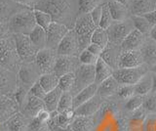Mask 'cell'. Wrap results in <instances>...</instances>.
Listing matches in <instances>:
<instances>
[{
    "label": "cell",
    "mask_w": 156,
    "mask_h": 131,
    "mask_svg": "<svg viewBox=\"0 0 156 131\" xmlns=\"http://www.w3.org/2000/svg\"><path fill=\"white\" fill-rule=\"evenodd\" d=\"M155 93H156V92H155Z\"/></svg>",
    "instance_id": "e7e4bbea"
},
{
    "label": "cell",
    "mask_w": 156,
    "mask_h": 131,
    "mask_svg": "<svg viewBox=\"0 0 156 131\" xmlns=\"http://www.w3.org/2000/svg\"><path fill=\"white\" fill-rule=\"evenodd\" d=\"M80 66L79 58L75 56H58L53 72L57 76L61 77L67 74H75Z\"/></svg>",
    "instance_id": "4fadbf2b"
},
{
    "label": "cell",
    "mask_w": 156,
    "mask_h": 131,
    "mask_svg": "<svg viewBox=\"0 0 156 131\" xmlns=\"http://www.w3.org/2000/svg\"><path fill=\"white\" fill-rule=\"evenodd\" d=\"M34 9L50 14L54 22L63 24L69 12V4L66 0H41Z\"/></svg>",
    "instance_id": "5b68a950"
},
{
    "label": "cell",
    "mask_w": 156,
    "mask_h": 131,
    "mask_svg": "<svg viewBox=\"0 0 156 131\" xmlns=\"http://www.w3.org/2000/svg\"><path fill=\"white\" fill-rule=\"evenodd\" d=\"M17 76L18 84L26 86L28 89H30V87L39 80L41 74L37 69L35 63H28V64L23 63L17 71Z\"/></svg>",
    "instance_id": "30bf717a"
},
{
    "label": "cell",
    "mask_w": 156,
    "mask_h": 131,
    "mask_svg": "<svg viewBox=\"0 0 156 131\" xmlns=\"http://www.w3.org/2000/svg\"><path fill=\"white\" fill-rule=\"evenodd\" d=\"M78 13L80 15L90 14L98 6V0H78Z\"/></svg>",
    "instance_id": "b9f144b4"
},
{
    "label": "cell",
    "mask_w": 156,
    "mask_h": 131,
    "mask_svg": "<svg viewBox=\"0 0 156 131\" xmlns=\"http://www.w3.org/2000/svg\"><path fill=\"white\" fill-rule=\"evenodd\" d=\"M144 64V57L140 50L122 51L118 60V69L136 67Z\"/></svg>",
    "instance_id": "ac0fdd59"
},
{
    "label": "cell",
    "mask_w": 156,
    "mask_h": 131,
    "mask_svg": "<svg viewBox=\"0 0 156 131\" xmlns=\"http://www.w3.org/2000/svg\"><path fill=\"white\" fill-rule=\"evenodd\" d=\"M123 111L115 101H105L94 115V128L92 131H127L128 118L124 116Z\"/></svg>",
    "instance_id": "6da1fadb"
},
{
    "label": "cell",
    "mask_w": 156,
    "mask_h": 131,
    "mask_svg": "<svg viewBox=\"0 0 156 131\" xmlns=\"http://www.w3.org/2000/svg\"><path fill=\"white\" fill-rule=\"evenodd\" d=\"M98 1H99V0H98Z\"/></svg>",
    "instance_id": "be15d7a7"
},
{
    "label": "cell",
    "mask_w": 156,
    "mask_h": 131,
    "mask_svg": "<svg viewBox=\"0 0 156 131\" xmlns=\"http://www.w3.org/2000/svg\"><path fill=\"white\" fill-rule=\"evenodd\" d=\"M96 84H101L102 81H105L108 77L112 76L113 75L114 69L110 65H108L107 63L102 59V58H99L97 64H96Z\"/></svg>",
    "instance_id": "603a6c76"
},
{
    "label": "cell",
    "mask_w": 156,
    "mask_h": 131,
    "mask_svg": "<svg viewBox=\"0 0 156 131\" xmlns=\"http://www.w3.org/2000/svg\"><path fill=\"white\" fill-rule=\"evenodd\" d=\"M49 131H50V130H49Z\"/></svg>",
    "instance_id": "03108f58"
},
{
    "label": "cell",
    "mask_w": 156,
    "mask_h": 131,
    "mask_svg": "<svg viewBox=\"0 0 156 131\" xmlns=\"http://www.w3.org/2000/svg\"><path fill=\"white\" fill-rule=\"evenodd\" d=\"M87 50H89L91 53H93V54H95L97 56H99L101 57V54H102V52H104V48L101 47L100 45H98V44H95V43H91V44L88 46L87 48Z\"/></svg>",
    "instance_id": "816d5d0a"
},
{
    "label": "cell",
    "mask_w": 156,
    "mask_h": 131,
    "mask_svg": "<svg viewBox=\"0 0 156 131\" xmlns=\"http://www.w3.org/2000/svg\"><path fill=\"white\" fill-rule=\"evenodd\" d=\"M105 100L101 98V96L96 95L92 99L87 101L86 103L82 104L80 107L74 110L75 115H81V116H93L95 115L99 110L101 108L102 104Z\"/></svg>",
    "instance_id": "d6986e66"
},
{
    "label": "cell",
    "mask_w": 156,
    "mask_h": 131,
    "mask_svg": "<svg viewBox=\"0 0 156 131\" xmlns=\"http://www.w3.org/2000/svg\"><path fill=\"white\" fill-rule=\"evenodd\" d=\"M147 72H149L148 66L146 64H144L136 67L114 70L112 76L117 80V82L120 85H135Z\"/></svg>",
    "instance_id": "8992f818"
},
{
    "label": "cell",
    "mask_w": 156,
    "mask_h": 131,
    "mask_svg": "<svg viewBox=\"0 0 156 131\" xmlns=\"http://www.w3.org/2000/svg\"><path fill=\"white\" fill-rule=\"evenodd\" d=\"M119 87H120V84L117 82V80L113 76H110L105 81H102L101 84H99L97 94L101 96V98H104L105 100L108 99V98H111V97L116 96Z\"/></svg>",
    "instance_id": "44dd1931"
},
{
    "label": "cell",
    "mask_w": 156,
    "mask_h": 131,
    "mask_svg": "<svg viewBox=\"0 0 156 131\" xmlns=\"http://www.w3.org/2000/svg\"><path fill=\"white\" fill-rule=\"evenodd\" d=\"M99 56L91 53L89 50H84L80 53L79 55V61L83 65H93L96 66L98 60H99Z\"/></svg>",
    "instance_id": "f6af8a7d"
},
{
    "label": "cell",
    "mask_w": 156,
    "mask_h": 131,
    "mask_svg": "<svg viewBox=\"0 0 156 131\" xmlns=\"http://www.w3.org/2000/svg\"><path fill=\"white\" fill-rule=\"evenodd\" d=\"M144 57V64L149 66H154L156 64V42L151 39V41H145L144 46L140 49Z\"/></svg>",
    "instance_id": "4316f807"
},
{
    "label": "cell",
    "mask_w": 156,
    "mask_h": 131,
    "mask_svg": "<svg viewBox=\"0 0 156 131\" xmlns=\"http://www.w3.org/2000/svg\"><path fill=\"white\" fill-rule=\"evenodd\" d=\"M135 30L133 21H123L116 22L107 28V35H108L109 43L115 45H120L124 39L129 35V33Z\"/></svg>",
    "instance_id": "9c48e42d"
},
{
    "label": "cell",
    "mask_w": 156,
    "mask_h": 131,
    "mask_svg": "<svg viewBox=\"0 0 156 131\" xmlns=\"http://www.w3.org/2000/svg\"><path fill=\"white\" fill-rule=\"evenodd\" d=\"M153 87V79L151 71L147 72L144 76L140 78V80L136 84H135L136 95L145 96L152 92Z\"/></svg>",
    "instance_id": "f1b7e54d"
},
{
    "label": "cell",
    "mask_w": 156,
    "mask_h": 131,
    "mask_svg": "<svg viewBox=\"0 0 156 131\" xmlns=\"http://www.w3.org/2000/svg\"><path fill=\"white\" fill-rule=\"evenodd\" d=\"M29 93H30L31 95L37 97V98L43 100L44 98H45V96L47 94V92L44 90V88L41 86V84L39 83V80L36 82V83H34L31 87L30 89H29Z\"/></svg>",
    "instance_id": "7dc6e473"
},
{
    "label": "cell",
    "mask_w": 156,
    "mask_h": 131,
    "mask_svg": "<svg viewBox=\"0 0 156 131\" xmlns=\"http://www.w3.org/2000/svg\"><path fill=\"white\" fill-rule=\"evenodd\" d=\"M58 81H60V77L57 76L54 72L42 75L39 78V83L41 84V86L47 93L58 87Z\"/></svg>",
    "instance_id": "1f68e13d"
},
{
    "label": "cell",
    "mask_w": 156,
    "mask_h": 131,
    "mask_svg": "<svg viewBox=\"0 0 156 131\" xmlns=\"http://www.w3.org/2000/svg\"><path fill=\"white\" fill-rule=\"evenodd\" d=\"M154 10L149 0H132L131 12L133 16H144Z\"/></svg>",
    "instance_id": "f546056e"
},
{
    "label": "cell",
    "mask_w": 156,
    "mask_h": 131,
    "mask_svg": "<svg viewBox=\"0 0 156 131\" xmlns=\"http://www.w3.org/2000/svg\"><path fill=\"white\" fill-rule=\"evenodd\" d=\"M144 17L150 23V25L152 27L156 26V10H153L152 12L145 14V15H144Z\"/></svg>",
    "instance_id": "f5cc1de1"
},
{
    "label": "cell",
    "mask_w": 156,
    "mask_h": 131,
    "mask_svg": "<svg viewBox=\"0 0 156 131\" xmlns=\"http://www.w3.org/2000/svg\"><path fill=\"white\" fill-rule=\"evenodd\" d=\"M154 10H156V3H155V5H154Z\"/></svg>",
    "instance_id": "6125c7cd"
},
{
    "label": "cell",
    "mask_w": 156,
    "mask_h": 131,
    "mask_svg": "<svg viewBox=\"0 0 156 131\" xmlns=\"http://www.w3.org/2000/svg\"><path fill=\"white\" fill-rule=\"evenodd\" d=\"M150 71L151 72H156V64L154 66L151 67V69H150Z\"/></svg>",
    "instance_id": "680465c9"
},
{
    "label": "cell",
    "mask_w": 156,
    "mask_h": 131,
    "mask_svg": "<svg viewBox=\"0 0 156 131\" xmlns=\"http://www.w3.org/2000/svg\"><path fill=\"white\" fill-rule=\"evenodd\" d=\"M112 24H113V20H112L110 11L107 6V3L102 4V13H101V22L99 27L104 28V30H107Z\"/></svg>",
    "instance_id": "ee69618b"
},
{
    "label": "cell",
    "mask_w": 156,
    "mask_h": 131,
    "mask_svg": "<svg viewBox=\"0 0 156 131\" xmlns=\"http://www.w3.org/2000/svg\"><path fill=\"white\" fill-rule=\"evenodd\" d=\"M13 38L18 56L22 63H34L39 50L33 45L29 36L24 35H14Z\"/></svg>",
    "instance_id": "ba28073f"
},
{
    "label": "cell",
    "mask_w": 156,
    "mask_h": 131,
    "mask_svg": "<svg viewBox=\"0 0 156 131\" xmlns=\"http://www.w3.org/2000/svg\"><path fill=\"white\" fill-rule=\"evenodd\" d=\"M28 93H29V89L27 87L23 86L21 84H18L17 89L15 90V92L12 94L15 100H16V102L18 103V105L20 106V109H21V107L23 105L24 102H26Z\"/></svg>",
    "instance_id": "7bdbcfd3"
},
{
    "label": "cell",
    "mask_w": 156,
    "mask_h": 131,
    "mask_svg": "<svg viewBox=\"0 0 156 131\" xmlns=\"http://www.w3.org/2000/svg\"><path fill=\"white\" fill-rule=\"evenodd\" d=\"M75 80V74H67L60 77L58 88L62 92H70Z\"/></svg>",
    "instance_id": "74e56055"
},
{
    "label": "cell",
    "mask_w": 156,
    "mask_h": 131,
    "mask_svg": "<svg viewBox=\"0 0 156 131\" xmlns=\"http://www.w3.org/2000/svg\"><path fill=\"white\" fill-rule=\"evenodd\" d=\"M141 108L147 113V115L156 114V93L151 92L144 96V104Z\"/></svg>",
    "instance_id": "f35d334b"
},
{
    "label": "cell",
    "mask_w": 156,
    "mask_h": 131,
    "mask_svg": "<svg viewBox=\"0 0 156 131\" xmlns=\"http://www.w3.org/2000/svg\"><path fill=\"white\" fill-rule=\"evenodd\" d=\"M49 122L44 121L38 116L30 119L28 123L27 131H49Z\"/></svg>",
    "instance_id": "60d3db41"
},
{
    "label": "cell",
    "mask_w": 156,
    "mask_h": 131,
    "mask_svg": "<svg viewBox=\"0 0 156 131\" xmlns=\"http://www.w3.org/2000/svg\"><path fill=\"white\" fill-rule=\"evenodd\" d=\"M0 131H6V130H5L4 123H0Z\"/></svg>",
    "instance_id": "91938a15"
},
{
    "label": "cell",
    "mask_w": 156,
    "mask_h": 131,
    "mask_svg": "<svg viewBox=\"0 0 156 131\" xmlns=\"http://www.w3.org/2000/svg\"><path fill=\"white\" fill-rule=\"evenodd\" d=\"M73 110V96L70 92H63L61 100L58 102V113H65V111Z\"/></svg>",
    "instance_id": "d590c367"
},
{
    "label": "cell",
    "mask_w": 156,
    "mask_h": 131,
    "mask_svg": "<svg viewBox=\"0 0 156 131\" xmlns=\"http://www.w3.org/2000/svg\"><path fill=\"white\" fill-rule=\"evenodd\" d=\"M20 110L13 95H0V123H5L13 115L20 113Z\"/></svg>",
    "instance_id": "2e32d148"
},
{
    "label": "cell",
    "mask_w": 156,
    "mask_h": 131,
    "mask_svg": "<svg viewBox=\"0 0 156 131\" xmlns=\"http://www.w3.org/2000/svg\"><path fill=\"white\" fill-rule=\"evenodd\" d=\"M21 60L15 46L14 38H5L0 40V66L13 71H19L21 67Z\"/></svg>",
    "instance_id": "277c9868"
},
{
    "label": "cell",
    "mask_w": 156,
    "mask_h": 131,
    "mask_svg": "<svg viewBox=\"0 0 156 131\" xmlns=\"http://www.w3.org/2000/svg\"><path fill=\"white\" fill-rule=\"evenodd\" d=\"M13 1L20 3V4H24V5H27V4H28L30 1H32V0H13Z\"/></svg>",
    "instance_id": "6f0895ef"
},
{
    "label": "cell",
    "mask_w": 156,
    "mask_h": 131,
    "mask_svg": "<svg viewBox=\"0 0 156 131\" xmlns=\"http://www.w3.org/2000/svg\"><path fill=\"white\" fill-rule=\"evenodd\" d=\"M72 131H92L94 128V115L81 116L75 115L70 124Z\"/></svg>",
    "instance_id": "484cf974"
},
{
    "label": "cell",
    "mask_w": 156,
    "mask_h": 131,
    "mask_svg": "<svg viewBox=\"0 0 156 131\" xmlns=\"http://www.w3.org/2000/svg\"><path fill=\"white\" fill-rule=\"evenodd\" d=\"M18 86L15 71L0 66V95H12Z\"/></svg>",
    "instance_id": "9a60e30c"
},
{
    "label": "cell",
    "mask_w": 156,
    "mask_h": 131,
    "mask_svg": "<svg viewBox=\"0 0 156 131\" xmlns=\"http://www.w3.org/2000/svg\"><path fill=\"white\" fill-rule=\"evenodd\" d=\"M107 6H108L110 11L112 20L115 22L126 21L127 14H128V9H127L126 5L119 1H116V0H108Z\"/></svg>",
    "instance_id": "d4e9b609"
},
{
    "label": "cell",
    "mask_w": 156,
    "mask_h": 131,
    "mask_svg": "<svg viewBox=\"0 0 156 131\" xmlns=\"http://www.w3.org/2000/svg\"><path fill=\"white\" fill-rule=\"evenodd\" d=\"M145 43V37L138 30H133L129 35L127 36L124 41L121 43V50L122 51H134L140 50L141 47Z\"/></svg>",
    "instance_id": "ffe728a7"
},
{
    "label": "cell",
    "mask_w": 156,
    "mask_h": 131,
    "mask_svg": "<svg viewBox=\"0 0 156 131\" xmlns=\"http://www.w3.org/2000/svg\"><path fill=\"white\" fill-rule=\"evenodd\" d=\"M152 74V79H153V87H152V92H156V72H151Z\"/></svg>",
    "instance_id": "9f6ffc18"
},
{
    "label": "cell",
    "mask_w": 156,
    "mask_h": 131,
    "mask_svg": "<svg viewBox=\"0 0 156 131\" xmlns=\"http://www.w3.org/2000/svg\"><path fill=\"white\" fill-rule=\"evenodd\" d=\"M33 13H34V17H35V21H36L37 26L43 27L44 30H47V28L50 27L51 24L54 22L52 16L46 12L34 9Z\"/></svg>",
    "instance_id": "8d00e7d4"
},
{
    "label": "cell",
    "mask_w": 156,
    "mask_h": 131,
    "mask_svg": "<svg viewBox=\"0 0 156 131\" xmlns=\"http://www.w3.org/2000/svg\"><path fill=\"white\" fill-rule=\"evenodd\" d=\"M68 27L61 23L53 22L50 27H49L46 32H47V45L46 48L56 50L58 46V44L62 40V38L66 36V35L68 32Z\"/></svg>",
    "instance_id": "5bb4252c"
},
{
    "label": "cell",
    "mask_w": 156,
    "mask_h": 131,
    "mask_svg": "<svg viewBox=\"0 0 156 131\" xmlns=\"http://www.w3.org/2000/svg\"><path fill=\"white\" fill-rule=\"evenodd\" d=\"M143 131H156V114H149L144 119Z\"/></svg>",
    "instance_id": "bcb514c9"
},
{
    "label": "cell",
    "mask_w": 156,
    "mask_h": 131,
    "mask_svg": "<svg viewBox=\"0 0 156 131\" xmlns=\"http://www.w3.org/2000/svg\"><path fill=\"white\" fill-rule=\"evenodd\" d=\"M144 104V96L135 95L131 99L125 102L123 105V109L127 114H132L133 111L140 109Z\"/></svg>",
    "instance_id": "836d02e7"
},
{
    "label": "cell",
    "mask_w": 156,
    "mask_h": 131,
    "mask_svg": "<svg viewBox=\"0 0 156 131\" xmlns=\"http://www.w3.org/2000/svg\"><path fill=\"white\" fill-rule=\"evenodd\" d=\"M98 86H99L98 84L93 83L73 97V110L77 109L78 107H80L82 104L86 103L87 101H89L94 96H96L97 91H98Z\"/></svg>",
    "instance_id": "cb8c5ba5"
},
{
    "label": "cell",
    "mask_w": 156,
    "mask_h": 131,
    "mask_svg": "<svg viewBox=\"0 0 156 131\" xmlns=\"http://www.w3.org/2000/svg\"><path fill=\"white\" fill-rule=\"evenodd\" d=\"M30 38L33 45L35 46L38 50H41L46 48L47 45V32L46 30H44L43 27L36 26L33 28L30 35H28Z\"/></svg>",
    "instance_id": "83f0119b"
},
{
    "label": "cell",
    "mask_w": 156,
    "mask_h": 131,
    "mask_svg": "<svg viewBox=\"0 0 156 131\" xmlns=\"http://www.w3.org/2000/svg\"><path fill=\"white\" fill-rule=\"evenodd\" d=\"M149 36H150L151 39L156 42V26H153L152 27H151L150 32H149Z\"/></svg>",
    "instance_id": "11a10c76"
},
{
    "label": "cell",
    "mask_w": 156,
    "mask_h": 131,
    "mask_svg": "<svg viewBox=\"0 0 156 131\" xmlns=\"http://www.w3.org/2000/svg\"><path fill=\"white\" fill-rule=\"evenodd\" d=\"M49 129H50V131H72L70 126L69 127H66V128H62V127H60V126L54 125L51 123H49Z\"/></svg>",
    "instance_id": "db71d44e"
},
{
    "label": "cell",
    "mask_w": 156,
    "mask_h": 131,
    "mask_svg": "<svg viewBox=\"0 0 156 131\" xmlns=\"http://www.w3.org/2000/svg\"><path fill=\"white\" fill-rule=\"evenodd\" d=\"M116 1H119V2H121L122 4H124V5H126V4L128 3V0H116Z\"/></svg>",
    "instance_id": "94428289"
},
{
    "label": "cell",
    "mask_w": 156,
    "mask_h": 131,
    "mask_svg": "<svg viewBox=\"0 0 156 131\" xmlns=\"http://www.w3.org/2000/svg\"><path fill=\"white\" fill-rule=\"evenodd\" d=\"M136 95L135 85H120L116 97L121 101H128Z\"/></svg>",
    "instance_id": "ab89813d"
},
{
    "label": "cell",
    "mask_w": 156,
    "mask_h": 131,
    "mask_svg": "<svg viewBox=\"0 0 156 131\" xmlns=\"http://www.w3.org/2000/svg\"><path fill=\"white\" fill-rule=\"evenodd\" d=\"M57 57V51L50 49V48H44L37 52L34 63L40 71L41 75L53 72Z\"/></svg>",
    "instance_id": "8fae6325"
},
{
    "label": "cell",
    "mask_w": 156,
    "mask_h": 131,
    "mask_svg": "<svg viewBox=\"0 0 156 131\" xmlns=\"http://www.w3.org/2000/svg\"><path fill=\"white\" fill-rule=\"evenodd\" d=\"M95 80H96V67L93 65L81 64V66L75 71V80L70 93L74 97L80 91L86 88V87L95 83Z\"/></svg>",
    "instance_id": "52a82bcc"
},
{
    "label": "cell",
    "mask_w": 156,
    "mask_h": 131,
    "mask_svg": "<svg viewBox=\"0 0 156 131\" xmlns=\"http://www.w3.org/2000/svg\"><path fill=\"white\" fill-rule=\"evenodd\" d=\"M10 32V27L9 25L6 23H0V40L5 39V38H8Z\"/></svg>",
    "instance_id": "681fc988"
},
{
    "label": "cell",
    "mask_w": 156,
    "mask_h": 131,
    "mask_svg": "<svg viewBox=\"0 0 156 131\" xmlns=\"http://www.w3.org/2000/svg\"><path fill=\"white\" fill-rule=\"evenodd\" d=\"M44 109H46L44 101L31 95L30 93H28L27 98L26 102L23 103V105L21 107L20 111H21L27 118L30 120L35 118V116Z\"/></svg>",
    "instance_id": "e0dca14e"
},
{
    "label": "cell",
    "mask_w": 156,
    "mask_h": 131,
    "mask_svg": "<svg viewBox=\"0 0 156 131\" xmlns=\"http://www.w3.org/2000/svg\"><path fill=\"white\" fill-rule=\"evenodd\" d=\"M101 13H102V5H98L94 10H93L90 15L96 27H99L100 22H101Z\"/></svg>",
    "instance_id": "c3c4849f"
},
{
    "label": "cell",
    "mask_w": 156,
    "mask_h": 131,
    "mask_svg": "<svg viewBox=\"0 0 156 131\" xmlns=\"http://www.w3.org/2000/svg\"><path fill=\"white\" fill-rule=\"evenodd\" d=\"M28 118H27L21 111L15 115H13L11 118L8 119L6 122L4 123L5 125V130L6 131H27L28 123H29Z\"/></svg>",
    "instance_id": "7402d4cb"
},
{
    "label": "cell",
    "mask_w": 156,
    "mask_h": 131,
    "mask_svg": "<svg viewBox=\"0 0 156 131\" xmlns=\"http://www.w3.org/2000/svg\"><path fill=\"white\" fill-rule=\"evenodd\" d=\"M62 93L63 92L58 88V87H57L56 89H54L51 92H48L45 96V98L43 99L44 104H45V108L47 111H49L50 113L57 111L58 102L61 100Z\"/></svg>",
    "instance_id": "4dcf8cb0"
},
{
    "label": "cell",
    "mask_w": 156,
    "mask_h": 131,
    "mask_svg": "<svg viewBox=\"0 0 156 131\" xmlns=\"http://www.w3.org/2000/svg\"><path fill=\"white\" fill-rule=\"evenodd\" d=\"M91 43H95V44L100 45L101 47L105 48L108 45L109 39H108V35H107V31L104 30V28L98 27L95 31L93 32Z\"/></svg>",
    "instance_id": "d6a6232c"
},
{
    "label": "cell",
    "mask_w": 156,
    "mask_h": 131,
    "mask_svg": "<svg viewBox=\"0 0 156 131\" xmlns=\"http://www.w3.org/2000/svg\"><path fill=\"white\" fill-rule=\"evenodd\" d=\"M97 27H96L94 22H93L90 14L80 15L77 18L73 31H75L78 37V42H79L81 52L86 50L88 46L91 44L93 32L95 31Z\"/></svg>",
    "instance_id": "3957f363"
},
{
    "label": "cell",
    "mask_w": 156,
    "mask_h": 131,
    "mask_svg": "<svg viewBox=\"0 0 156 131\" xmlns=\"http://www.w3.org/2000/svg\"><path fill=\"white\" fill-rule=\"evenodd\" d=\"M80 46L78 42V37L75 31L73 30H69L62 38V40L58 44L57 48L58 56H75L77 54L80 55Z\"/></svg>",
    "instance_id": "7c38bea8"
},
{
    "label": "cell",
    "mask_w": 156,
    "mask_h": 131,
    "mask_svg": "<svg viewBox=\"0 0 156 131\" xmlns=\"http://www.w3.org/2000/svg\"><path fill=\"white\" fill-rule=\"evenodd\" d=\"M132 21H133L136 30L140 31L143 35H145L150 32L152 26L150 25V23L144 16H132Z\"/></svg>",
    "instance_id": "e575fe53"
},
{
    "label": "cell",
    "mask_w": 156,
    "mask_h": 131,
    "mask_svg": "<svg viewBox=\"0 0 156 131\" xmlns=\"http://www.w3.org/2000/svg\"><path fill=\"white\" fill-rule=\"evenodd\" d=\"M8 13V6L4 0H0V23H5Z\"/></svg>",
    "instance_id": "f907efd6"
},
{
    "label": "cell",
    "mask_w": 156,
    "mask_h": 131,
    "mask_svg": "<svg viewBox=\"0 0 156 131\" xmlns=\"http://www.w3.org/2000/svg\"><path fill=\"white\" fill-rule=\"evenodd\" d=\"M8 25L13 35H29L37 24L33 11H23L13 15Z\"/></svg>",
    "instance_id": "7a4b0ae2"
}]
</instances>
